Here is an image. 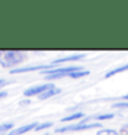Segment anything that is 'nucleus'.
Segmentation results:
<instances>
[{"label": "nucleus", "instance_id": "20e7f679", "mask_svg": "<svg viewBox=\"0 0 128 135\" xmlns=\"http://www.w3.org/2000/svg\"><path fill=\"white\" fill-rule=\"evenodd\" d=\"M55 88L54 84H41V85H36V87H32V88H28L25 93L26 97H33V95H41L43 93H46L48 90H52Z\"/></svg>", "mask_w": 128, "mask_h": 135}, {"label": "nucleus", "instance_id": "1a4fd4ad", "mask_svg": "<svg viewBox=\"0 0 128 135\" xmlns=\"http://www.w3.org/2000/svg\"><path fill=\"white\" fill-rule=\"evenodd\" d=\"M124 70H128V64L124 65V66H121V68H117V69H113L109 73H106V77H112L113 75H116V73H120V72H124Z\"/></svg>", "mask_w": 128, "mask_h": 135}, {"label": "nucleus", "instance_id": "f3484780", "mask_svg": "<svg viewBox=\"0 0 128 135\" xmlns=\"http://www.w3.org/2000/svg\"><path fill=\"white\" fill-rule=\"evenodd\" d=\"M6 84H8V81H6V80H0V87H2V85H6Z\"/></svg>", "mask_w": 128, "mask_h": 135}, {"label": "nucleus", "instance_id": "dca6fc26", "mask_svg": "<svg viewBox=\"0 0 128 135\" xmlns=\"http://www.w3.org/2000/svg\"><path fill=\"white\" fill-rule=\"evenodd\" d=\"M114 108H128V102H121V103H114Z\"/></svg>", "mask_w": 128, "mask_h": 135}, {"label": "nucleus", "instance_id": "39448f33", "mask_svg": "<svg viewBox=\"0 0 128 135\" xmlns=\"http://www.w3.org/2000/svg\"><path fill=\"white\" fill-rule=\"evenodd\" d=\"M36 127H37V123H30V124H26V126H22L19 128H17V130L14 131H11L8 134H6V135H22V134H25L30 130H36Z\"/></svg>", "mask_w": 128, "mask_h": 135}, {"label": "nucleus", "instance_id": "a211bd4d", "mask_svg": "<svg viewBox=\"0 0 128 135\" xmlns=\"http://www.w3.org/2000/svg\"><path fill=\"white\" fill-rule=\"evenodd\" d=\"M6 95H7V93H4V91H0V98H4Z\"/></svg>", "mask_w": 128, "mask_h": 135}, {"label": "nucleus", "instance_id": "9d476101", "mask_svg": "<svg viewBox=\"0 0 128 135\" xmlns=\"http://www.w3.org/2000/svg\"><path fill=\"white\" fill-rule=\"evenodd\" d=\"M83 117V113L78 112V113H73L70 116H66V117L62 119V121H72V120H77V119H81Z\"/></svg>", "mask_w": 128, "mask_h": 135}, {"label": "nucleus", "instance_id": "7ed1b4c3", "mask_svg": "<svg viewBox=\"0 0 128 135\" xmlns=\"http://www.w3.org/2000/svg\"><path fill=\"white\" fill-rule=\"evenodd\" d=\"M101 127V123H91V124H76V126H68V127H62L58 128L57 132H65V131H80V130H90V128H96Z\"/></svg>", "mask_w": 128, "mask_h": 135}, {"label": "nucleus", "instance_id": "aec40b11", "mask_svg": "<svg viewBox=\"0 0 128 135\" xmlns=\"http://www.w3.org/2000/svg\"><path fill=\"white\" fill-rule=\"evenodd\" d=\"M0 135H6V134H0Z\"/></svg>", "mask_w": 128, "mask_h": 135}, {"label": "nucleus", "instance_id": "f03ea898", "mask_svg": "<svg viewBox=\"0 0 128 135\" xmlns=\"http://www.w3.org/2000/svg\"><path fill=\"white\" fill-rule=\"evenodd\" d=\"M81 68L80 66H69V68H58V69H50V70H43V73H46V76L48 80L52 79H61L65 76H69L70 73L78 72Z\"/></svg>", "mask_w": 128, "mask_h": 135}, {"label": "nucleus", "instance_id": "6e6552de", "mask_svg": "<svg viewBox=\"0 0 128 135\" xmlns=\"http://www.w3.org/2000/svg\"><path fill=\"white\" fill-rule=\"evenodd\" d=\"M84 55H72V57H65V58H59V59H55L54 64H62V62H69V61H77L83 58Z\"/></svg>", "mask_w": 128, "mask_h": 135}, {"label": "nucleus", "instance_id": "9b49d317", "mask_svg": "<svg viewBox=\"0 0 128 135\" xmlns=\"http://www.w3.org/2000/svg\"><path fill=\"white\" fill-rule=\"evenodd\" d=\"M13 127H14L13 123H6V124H2V126H0V134H4L6 131L13 130Z\"/></svg>", "mask_w": 128, "mask_h": 135}, {"label": "nucleus", "instance_id": "2eb2a0df", "mask_svg": "<svg viewBox=\"0 0 128 135\" xmlns=\"http://www.w3.org/2000/svg\"><path fill=\"white\" fill-rule=\"evenodd\" d=\"M52 126V123H44V124H37V127H36V130H44V128H48V127H51Z\"/></svg>", "mask_w": 128, "mask_h": 135}, {"label": "nucleus", "instance_id": "423d86ee", "mask_svg": "<svg viewBox=\"0 0 128 135\" xmlns=\"http://www.w3.org/2000/svg\"><path fill=\"white\" fill-rule=\"evenodd\" d=\"M46 68H50V66H29V68H18V69H13L11 73H25V72H33V70H41V69H46Z\"/></svg>", "mask_w": 128, "mask_h": 135}, {"label": "nucleus", "instance_id": "4468645a", "mask_svg": "<svg viewBox=\"0 0 128 135\" xmlns=\"http://www.w3.org/2000/svg\"><path fill=\"white\" fill-rule=\"evenodd\" d=\"M92 119H98V120H106V119H113V114H99V116H94Z\"/></svg>", "mask_w": 128, "mask_h": 135}, {"label": "nucleus", "instance_id": "6ab92c4d", "mask_svg": "<svg viewBox=\"0 0 128 135\" xmlns=\"http://www.w3.org/2000/svg\"><path fill=\"white\" fill-rule=\"evenodd\" d=\"M124 98H125V99H128V94H127V95H125V97H124Z\"/></svg>", "mask_w": 128, "mask_h": 135}, {"label": "nucleus", "instance_id": "f257e3e1", "mask_svg": "<svg viewBox=\"0 0 128 135\" xmlns=\"http://www.w3.org/2000/svg\"><path fill=\"white\" fill-rule=\"evenodd\" d=\"M25 59H26V52L17 51V50L0 51V65L4 68H11L14 65H18Z\"/></svg>", "mask_w": 128, "mask_h": 135}, {"label": "nucleus", "instance_id": "f8f14e48", "mask_svg": "<svg viewBox=\"0 0 128 135\" xmlns=\"http://www.w3.org/2000/svg\"><path fill=\"white\" fill-rule=\"evenodd\" d=\"M88 75V72L85 70V72H83V70H78V72H75V73H70V75L68 76V77H72V79H77V77H83V76H87Z\"/></svg>", "mask_w": 128, "mask_h": 135}, {"label": "nucleus", "instance_id": "0eeeda50", "mask_svg": "<svg viewBox=\"0 0 128 135\" xmlns=\"http://www.w3.org/2000/svg\"><path fill=\"white\" fill-rule=\"evenodd\" d=\"M59 93H61L59 88H52V90H48V91H46V93H43L41 95H39V98L41 101H44V99H47V98H50V97L55 95V94H59Z\"/></svg>", "mask_w": 128, "mask_h": 135}, {"label": "nucleus", "instance_id": "ddd939ff", "mask_svg": "<svg viewBox=\"0 0 128 135\" xmlns=\"http://www.w3.org/2000/svg\"><path fill=\"white\" fill-rule=\"evenodd\" d=\"M98 135H120V134L114 130H101L98 132Z\"/></svg>", "mask_w": 128, "mask_h": 135}]
</instances>
